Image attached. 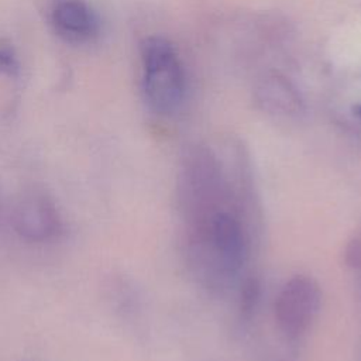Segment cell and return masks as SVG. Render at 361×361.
<instances>
[{
    "mask_svg": "<svg viewBox=\"0 0 361 361\" xmlns=\"http://www.w3.org/2000/svg\"><path fill=\"white\" fill-rule=\"evenodd\" d=\"M357 116L361 118V104L357 107Z\"/></svg>",
    "mask_w": 361,
    "mask_h": 361,
    "instance_id": "obj_8",
    "label": "cell"
},
{
    "mask_svg": "<svg viewBox=\"0 0 361 361\" xmlns=\"http://www.w3.org/2000/svg\"><path fill=\"white\" fill-rule=\"evenodd\" d=\"M16 231L28 241H45L61 227V217L54 199L41 188L24 189L11 209Z\"/></svg>",
    "mask_w": 361,
    "mask_h": 361,
    "instance_id": "obj_3",
    "label": "cell"
},
{
    "mask_svg": "<svg viewBox=\"0 0 361 361\" xmlns=\"http://www.w3.org/2000/svg\"><path fill=\"white\" fill-rule=\"evenodd\" d=\"M49 18L58 37L69 44L92 42L99 35V18L85 0H52Z\"/></svg>",
    "mask_w": 361,
    "mask_h": 361,
    "instance_id": "obj_4",
    "label": "cell"
},
{
    "mask_svg": "<svg viewBox=\"0 0 361 361\" xmlns=\"http://www.w3.org/2000/svg\"><path fill=\"white\" fill-rule=\"evenodd\" d=\"M322 292L319 283L306 275H295L279 290L275 300V320L289 338L303 336L319 314Z\"/></svg>",
    "mask_w": 361,
    "mask_h": 361,
    "instance_id": "obj_2",
    "label": "cell"
},
{
    "mask_svg": "<svg viewBox=\"0 0 361 361\" xmlns=\"http://www.w3.org/2000/svg\"><path fill=\"white\" fill-rule=\"evenodd\" d=\"M255 97L258 104L271 114L296 116L303 109L296 87L279 73L265 75L257 85Z\"/></svg>",
    "mask_w": 361,
    "mask_h": 361,
    "instance_id": "obj_5",
    "label": "cell"
},
{
    "mask_svg": "<svg viewBox=\"0 0 361 361\" xmlns=\"http://www.w3.org/2000/svg\"><path fill=\"white\" fill-rule=\"evenodd\" d=\"M20 73V59L13 44L0 38V75L16 78Z\"/></svg>",
    "mask_w": 361,
    "mask_h": 361,
    "instance_id": "obj_7",
    "label": "cell"
},
{
    "mask_svg": "<svg viewBox=\"0 0 361 361\" xmlns=\"http://www.w3.org/2000/svg\"><path fill=\"white\" fill-rule=\"evenodd\" d=\"M142 90L148 106L159 114L179 109L185 97V72L173 45L154 35L141 45Z\"/></svg>",
    "mask_w": 361,
    "mask_h": 361,
    "instance_id": "obj_1",
    "label": "cell"
},
{
    "mask_svg": "<svg viewBox=\"0 0 361 361\" xmlns=\"http://www.w3.org/2000/svg\"><path fill=\"white\" fill-rule=\"evenodd\" d=\"M259 282L257 278H248L241 285L240 292V312L244 317H248L252 314L254 309L257 307L258 299H259Z\"/></svg>",
    "mask_w": 361,
    "mask_h": 361,
    "instance_id": "obj_6",
    "label": "cell"
},
{
    "mask_svg": "<svg viewBox=\"0 0 361 361\" xmlns=\"http://www.w3.org/2000/svg\"><path fill=\"white\" fill-rule=\"evenodd\" d=\"M360 358H361V351H360Z\"/></svg>",
    "mask_w": 361,
    "mask_h": 361,
    "instance_id": "obj_9",
    "label": "cell"
}]
</instances>
